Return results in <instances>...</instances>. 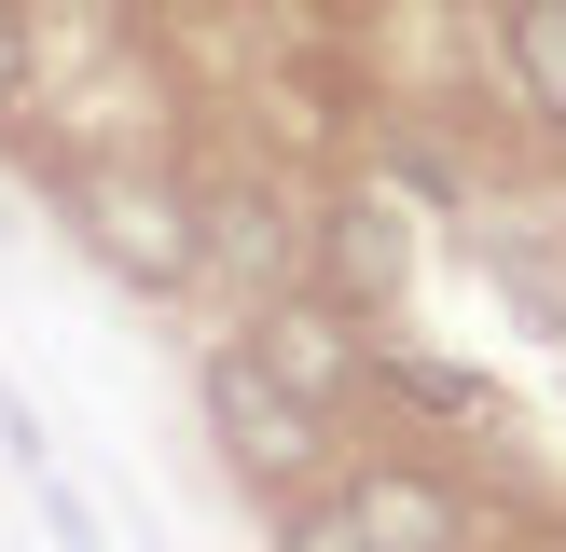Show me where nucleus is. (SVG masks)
<instances>
[{"label": "nucleus", "mask_w": 566, "mask_h": 552, "mask_svg": "<svg viewBox=\"0 0 566 552\" xmlns=\"http://www.w3.org/2000/svg\"><path fill=\"white\" fill-rule=\"evenodd\" d=\"M208 428H221V456H235L263 497H304V484H318V456H332V414L304 401V386H276L249 331H235V346H208Z\"/></svg>", "instance_id": "f257e3e1"}, {"label": "nucleus", "mask_w": 566, "mask_h": 552, "mask_svg": "<svg viewBox=\"0 0 566 552\" xmlns=\"http://www.w3.org/2000/svg\"><path fill=\"white\" fill-rule=\"evenodd\" d=\"M83 235H97V263L138 276V290H180V276L208 263V221L166 180H83Z\"/></svg>", "instance_id": "f03ea898"}, {"label": "nucleus", "mask_w": 566, "mask_h": 552, "mask_svg": "<svg viewBox=\"0 0 566 552\" xmlns=\"http://www.w3.org/2000/svg\"><path fill=\"white\" fill-rule=\"evenodd\" d=\"M249 346H263V373L276 386H304V401H346L359 373H374V359H359V331H346V304H304V290H276L263 318H249Z\"/></svg>", "instance_id": "7ed1b4c3"}, {"label": "nucleus", "mask_w": 566, "mask_h": 552, "mask_svg": "<svg viewBox=\"0 0 566 552\" xmlns=\"http://www.w3.org/2000/svg\"><path fill=\"white\" fill-rule=\"evenodd\" d=\"M346 511H359V539H374V552H470V497L429 484V469H359Z\"/></svg>", "instance_id": "20e7f679"}, {"label": "nucleus", "mask_w": 566, "mask_h": 552, "mask_svg": "<svg viewBox=\"0 0 566 552\" xmlns=\"http://www.w3.org/2000/svg\"><path fill=\"white\" fill-rule=\"evenodd\" d=\"M318 263H332V304H401L415 235H401V208H387V193H346V208L318 221Z\"/></svg>", "instance_id": "39448f33"}, {"label": "nucleus", "mask_w": 566, "mask_h": 552, "mask_svg": "<svg viewBox=\"0 0 566 552\" xmlns=\"http://www.w3.org/2000/svg\"><path fill=\"white\" fill-rule=\"evenodd\" d=\"M497 70L539 125H566V0H497Z\"/></svg>", "instance_id": "423d86ee"}, {"label": "nucleus", "mask_w": 566, "mask_h": 552, "mask_svg": "<svg viewBox=\"0 0 566 552\" xmlns=\"http://www.w3.org/2000/svg\"><path fill=\"white\" fill-rule=\"evenodd\" d=\"M193 221H208V263L249 276V290L276 304V276H291V221H276L263 193H221V208H193Z\"/></svg>", "instance_id": "0eeeda50"}, {"label": "nucleus", "mask_w": 566, "mask_h": 552, "mask_svg": "<svg viewBox=\"0 0 566 552\" xmlns=\"http://www.w3.org/2000/svg\"><path fill=\"white\" fill-rule=\"evenodd\" d=\"M374 373H387V401H415V414H457V428H484V414H497V386H484V373H457V359H415V346H387Z\"/></svg>", "instance_id": "6e6552de"}, {"label": "nucleus", "mask_w": 566, "mask_h": 552, "mask_svg": "<svg viewBox=\"0 0 566 552\" xmlns=\"http://www.w3.org/2000/svg\"><path fill=\"white\" fill-rule=\"evenodd\" d=\"M276 552H374V539H359L346 497H291V511H276Z\"/></svg>", "instance_id": "1a4fd4ad"}, {"label": "nucleus", "mask_w": 566, "mask_h": 552, "mask_svg": "<svg viewBox=\"0 0 566 552\" xmlns=\"http://www.w3.org/2000/svg\"><path fill=\"white\" fill-rule=\"evenodd\" d=\"M28 70H42V42H28V0H0V110L28 97Z\"/></svg>", "instance_id": "9d476101"}]
</instances>
